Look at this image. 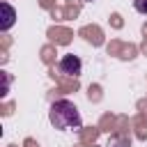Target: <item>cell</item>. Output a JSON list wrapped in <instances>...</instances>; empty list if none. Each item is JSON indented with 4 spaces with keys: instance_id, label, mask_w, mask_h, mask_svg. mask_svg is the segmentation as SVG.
I'll use <instances>...</instances> for the list:
<instances>
[{
    "instance_id": "1",
    "label": "cell",
    "mask_w": 147,
    "mask_h": 147,
    "mask_svg": "<svg viewBox=\"0 0 147 147\" xmlns=\"http://www.w3.org/2000/svg\"><path fill=\"white\" fill-rule=\"evenodd\" d=\"M48 119L57 131H69V129H80L83 126V117L69 99L53 101L51 108H48Z\"/></svg>"
},
{
    "instance_id": "2",
    "label": "cell",
    "mask_w": 147,
    "mask_h": 147,
    "mask_svg": "<svg viewBox=\"0 0 147 147\" xmlns=\"http://www.w3.org/2000/svg\"><path fill=\"white\" fill-rule=\"evenodd\" d=\"M57 69H60V74H67V76H80V71H83V62H80V57L78 55H64L62 60H60V64H57Z\"/></svg>"
},
{
    "instance_id": "3",
    "label": "cell",
    "mask_w": 147,
    "mask_h": 147,
    "mask_svg": "<svg viewBox=\"0 0 147 147\" xmlns=\"http://www.w3.org/2000/svg\"><path fill=\"white\" fill-rule=\"evenodd\" d=\"M0 9H2V18H0V30L7 32L14 23H16V11L9 2H0Z\"/></svg>"
},
{
    "instance_id": "4",
    "label": "cell",
    "mask_w": 147,
    "mask_h": 147,
    "mask_svg": "<svg viewBox=\"0 0 147 147\" xmlns=\"http://www.w3.org/2000/svg\"><path fill=\"white\" fill-rule=\"evenodd\" d=\"M133 7L138 14H147V0H133Z\"/></svg>"
},
{
    "instance_id": "5",
    "label": "cell",
    "mask_w": 147,
    "mask_h": 147,
    "mask_svg": "<svg viewBox=\"0 0 147 147\" xmlns=\"http://www.w3.org/2000/svg\"><path fill=\"white\" fill-rule=\"evenodd\" d=\"M85 2H92V0H85Z\"/></svg>"
}]
</instances>
